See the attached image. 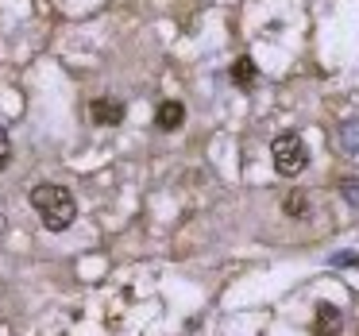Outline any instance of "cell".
<instances>
[{"mask_svg":"<svg viewBox=\"0 0 359 336\" xmlns=\"http://www.w3.org/2000/svg\"><path fill=\"white\" fill-rule=\"evenodd\" d=\"M32 205L35 213L43 217V224L50 228V232H62V228L74 224V217H78V201H74V194L66 186H55V182H43V186L32 189Z\"/></svg>","mask_w":359,"mask_h":336,"instance_id":"6da1fadb","label":"cell"},{"mask_svg":"<svg viewBox=\"0 0 359 336\" xmlns=\"http://www.w3.org/2000/svg\"><path fill=\"white\" fill-rule=\"evenodd\" d=\"M271 155H274V170L286 174V178H297V174L309 166V147H305L297 135H278L271 143Z\"/></svg>","mask_w":359,"mask_h":336,"instance_id":"7a4b0ae2","label":"cell"},{"mask_svg":"<svg viewBox=\"0 0 359 336\" xmlns=\"http://www.w3.org/2000/svg\"><path fill=\"white\" fill-rule=\"evenodd\" d=\"M89 116H93V124L112 128V124H120V120H124V105H120L116 97H97V101L89 105Z\"/></svg>","mask_w":359,"mask_h":336,"instance_id":"3957f363","label":"cell"},{"mask_svg":"<svg viewBox=\"0 0 359 336\" xmlns=\"http://www.w3.org/2000/svg\"><path fill=\"white\" fill-rule=\"evenodd\" d=\"M155 124L163 128V132L182 128V124H186V105H182V101H163V105H158V112H155Z\"/></svg>","mask_w":359,"mask_h":336,"instance_id":"277c9868","label":"cell"},{"mask_svg":"<svg viewBox=\"0 0 359 336\" xmlns=\"http://www.w3.org/2000/svg\"><path fill=\"white\" fill-rule=\"evenodd\" d=\"M340 328H344L340 309L328 305V302H320L317 305V336H340Z\"/></svg>","mask_w":359,"mask_h":336,"instance_id":"5b68a950","label":"cell"},{"mask_svg":"<svg viewBox=\"0 0 359 336\" xmlns=\"http://www.w3.org/2000/svg\"><path fill=\"white\" fill-rule=\"evenodd\" d=\"M255 74H259V66L251 62V58H236L232 70H228V78H232V86L251 89V86H255Z\"/></svg>","mask_w":359,"mask_h":336,"instance_id":"8992f818","label":"cell"},{"mask_svg":"<svg viewBox=\"0 0 359 336\" xmlns=\"http://www.w3.org/2000/svg\"><path fill=\"white\" fill-rule=\"evenodd\" d=\"M340 147L348 151V155L359 151V120H348V124L340 128Z\"/></svg>","mask_w":359,"mask_h":336,"instance_id":"52a82bcc","label":"cell"},{"mask_svg":"<svg viewBox=\"0 0 359 336\" xmlns=\"http://www.w3.org/2000/svg\"><path fill=\"white\" fill-rule=\"evenodd\" d=\"M282 213H286V217H305V213H309V201H305V194H286V201H282Z\"/></svg>","mask_w":359,"mask_h":336,"instance_id":"ba28073f","label":"cell"},{"mask_svg":"<svg viewBox=\"0 0 359 336\" xmlns=\"http://www.w3.org/2000/svg\"><path fill=\"white\" fill-rule=\"evenodd\" d=\"M340 194L348 197V205H355V209H359V182L355 178H344L340 182Z\"/></svg>","mask_w":359,"mask_h":336,"instance_id":"9c48e42d","label":"cell"},{"mask_svg":"<svg viewBox=\"0 0 359 336\" xmlns=\"http://www.w3.org/2000/svg\"><path fill=\"white\" fill-rule=\"evenodd\" d=\"M8 159H12V140H8L4 132H0V170L8 166Z\"/></svg>","mask_w":359,"mask_h":336,"instance_id":"30bf717a","label":"cell"},{"mask_svg":"<svg viewBox=\"0 0 359 336\" xmlns=\"http://www.w3.org/2000/svg\"><path fill=\"white\" fill-rule=\"evenodd\" d=\"M336 267H359V255H351V251H340V255H332Z\"/></svg>","mask_w":359,"mask_h":336,"instance_id":"8fae6325","label":"cell"}]
</instances>
